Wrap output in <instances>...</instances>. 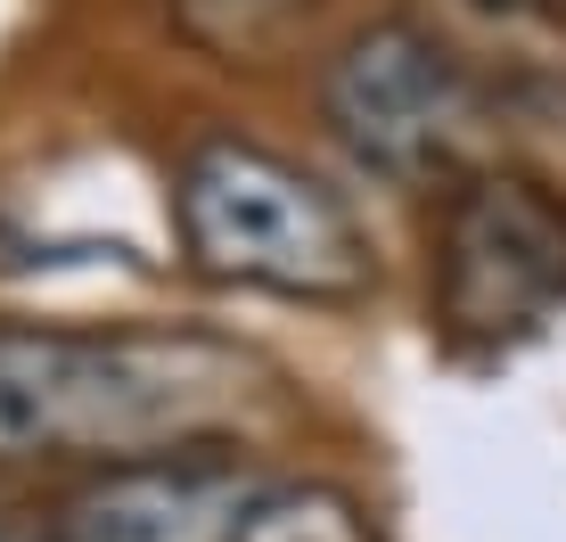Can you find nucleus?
Wrapping results in <instances>:
<instances>
[{
    "mask_svg": "<svg viewBox=\"0 0 566 542\" xmlns=\"http://www.w3.org/2000/svg\"><path fill=\"white\" fill-rule=\"evenodd\" d=\"M0 542H57V527H42V518H17V510H0Z\"/></svg>",
    "mask_w": 566,
    "mask_h": 542,
    "instance_id": "7",
    "label": "nucleus"
},
{
    "mask_svg": "<svg viewBox=\"0 0 566 542\" xmlns=\"http://www.w3.org/2000/svg\"><path fill=\"white\" fill-rule=\"evenodd\" d=\"M165 9L181 25V42H198L206 58H222V66H271L296 42L312 0H165Z\"/></svg>",
    "mask_w": 566,
    "mask_h": 542,
    "instance_id": "6",
    "label": "nucleus"
},
{
    "mask_svg": "<svg viewBox=\"0 0 566 542\" xmlns=\"http://www.w3.org/2000/svg\"><path fill=\"white\" fill-rule=\"evenodd\" d=\"M172 222H181L189 263L230 288H263V296H296V304H354L378 280V256H369V230L354 222V206L296 157L230 140V132L181 157Z\"/></svg>",
    "mask_w": 566,
    "mask_h": 542,
    "instance_id": "2",
    "label": "nucleus"
},
{
    "mask_svg": "<svg viewBox=\"0 0 566 542\" xmlns=\"http://www.w3.org/2000/svg\"><path fill=\"white\" fill-rule=\"evenodd\" d=\"M50 527L57 542H378L369 510L345 486L255 469L239 452L83 477Z\"/></svg>",
    "mask_w": 566,
    "mask_h": 542,
    "instance_id": "3",
    "label": "nucleus"
},
{
    "mask_svg": "<svg viewBox=\"0 0 566 542\" xmlns=\"http://www.w3.org/2000/svg\"><path fill=\"white\" fill-rule=\"evenodd\" d=\"M280 411V371L213 329L0 321V469L124 477L198 460Z\"/></svg>",
    "mask_w": 566,
    "mask_h": 542,
    "instance_id": "1",
    "label": "nucleus"
},
{
    "mask_svg": "<svg viewBox=\"0 0 566 542\" xmlns=\"http://www.w3.org/2000/svg\"><path fill=\"white\" fill-rule=\"evenodd\" d=\"M566 296V198L525 173H468L436 222V321L517 337Z\"/></svg>",
    "mask_w": 566,
    "mask_h": 542,
    "instance_id": "5",
    "label": "nucleus"
},
{
    "mask_svg": "<svg viewBox=\"0 0 566 542\" xmlns=\"http://www.w3.org/2000/svg\"><path fill=\"white\" fill-rule=\"evenodd\" d=\"M321 115L354 165H369L395 189H460L484 148V91L411 17H378L328 58L321 74Z\"/></svg>",
    "mask_w": 566,
    "mask_h": 542,
    "instance_id": "4",
    "label": "nucleus"
}]
</instances>
